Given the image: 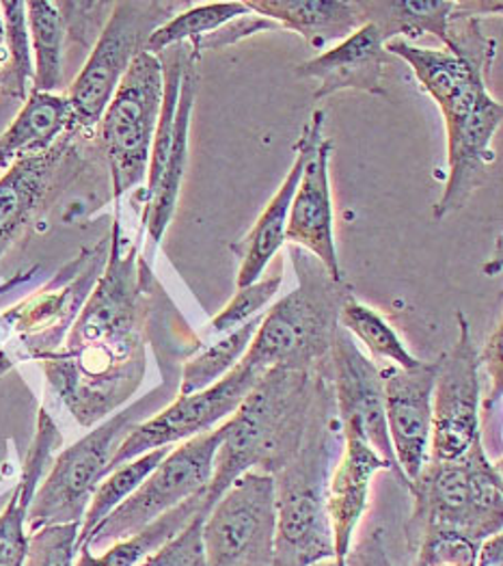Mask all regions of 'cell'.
Masks as SVG:
<instances>
[{
    "label": "cell",
    "instance_id": "obj_1",
    "mask_svg": "<svg viewBox=\"0 0 503 566\" xmlns=\"http://www.w3.org/2000/svg\"><path fill=\"white\" fill-rule=\"evenodd\" d=\"M158 283L138 242H126L119 214L108 258L59 350L44 357L48 385L70 416L92 428L137 394L145 373V331Z\"/></svg>",
    "mask_w": 503,
    "mask_h": 566
},
{
    "label": "cell",
    "instance_id": "obj_2",
    "mask_svg": "<svg viewBox=\"0 0 503 566\" xmlns=\"http://www.w3.org/2000/svg\"><path fill=\"white\" fill-rule=\"evenodd\" d=\"M385 50L411 65L446 119L448 185L434 206V219L441 221L467 206L495 160L491 143L502 126L503 108L486 90L495 40L482 33V18L454 11L443 50L405 40H391Z\"/></svg>",
    "mask_w": 503,
    "mask_h": 566
},
{
    "label": "cell",
    "instance_id": "obj_3",
    "mask_svg": "<svg viewBox=\"0 0 503 566\" xmlns=\"http://www.w3.org/2000/svg\"><path fill=\"white\" fill-rule=\"evenodd\" d=\"M324 368L326 361L314 370H269L226 420L203 497L206 515L242 473L275 475L294 457L307 432Z\"/></svg>",
    "mask_w": 503,
    "mask_h": 566
},
{
    "label": "cell",
    "instance_id": "obj_4",
    "mask_svg": "<svg viewBox=\"0 0 503 566\" xmlns=\"http://www.w3.org/2000/svg\"><path fill=\"white\" fill-rule=\"evenodd\" d=\"M342 428L328 380L322 373L307 432L294 457L275 478V563L273 566H314L335 558L328 520V478L335 468Z\"/></svg>",
    "mask_w": 503,
    "mask_h": 566
},
{
    "label": "cell",
    "instance_id": "obj_5",
    "mask_svg": "<svg viewBox=\"0 0 503 566\" xmlns=\"http://www.w3.org/2000/svg\"><path fill=\"white\" fill-rule=\"evenodd\" d=\"M298 287L266 310L242 361L262 375L269 370H314L328 359L339 329V312L353 296L346 282L333 280L305 249L290 244Z\"/></svg>",
    "mask_w": 503,
    "mask_h": 566
},
{
    "label": "cell",
    "instance_id": "obj_6",
    "mask_svg": "<svg viewBox=\"0 0 503 566\" xmlns=\"http://www.w3.org/2000/svg\"><path fill=\"white\" fill-rule=\"evenodd\" d=\"M412 549L428 532H457L475 543L502 534V463H493L478 439L457 461H428L409 484Z\"/></svg>",
    "mask_w": 503,
    "mask_h": 566
},
{
    "label": "cell",
    "instance_id": "obj_7",
    "mask_svg": "<svg viewBox=\"0 0 503 566\" xmlns=\"http://www.w3.org/2000/svg\"><path fill=\"white\" fill-rule=\"evenodd\" d=\"M178 385L180 375L167 378L137 402L99 422L81 441L65 448L52 461L50 472L35 491L27 521L29 534L50 525L81 523L95 489L111 473V461L119 446L138 424L163 411L178 396Z\"/></svg>",
    "mask_w": 503,
    "mask_h": 566
},
{
    "label": "cell",
    "instance_id": "obj_8",
    "mask_svg": "<svg viewBox=\"0 0 503 566\" xmlns=\"http://www.w3.org/2000/svg\"><path fill=\"white\" fill-rule=\"evenodd\" d=\"M108 258V238L65 264L38 294L0 314V377L61 348Z\"/></svg>",
    "mask_w": 503,
    "mask_h": 566
},
{
    "label": "cell",
    "instance_id": "obj_9",
    "mask_svg": "<svg viewBox=\"0 0 503 566\" xmlns=\"http://www.w3.org/2000/svg\"><path fill=\"white\" fill-rule=\"evenodd\" d=\"M186 7L184 2H115L85 65L65 94L72 106L74 135L90 137L97 130L111 97L135 56L145 50L156 29Z\"/></svg>",
    "mask_w": 503,
    "mask_h": 566
},
{
    "label": "cell",
    "instance_id": "obj_10",
    "mask_svg": "<svg viewBox=\"0 0 503 566\" xmlns=\"http://www.w3.org/2000/svg\"><path fill=\"white\" fill-rule=\"evenodd\" d=\"M163 94V61L160 56L143 50L130 63L97 124V137L111 169L113 197L117 206L126 192L147 180Z\"/></svg>",
    "mask_w": 503,
    "mask_h": 566
},
{
    "label": "cell",
    "instance_id": "obj_11",
    "mask_svg": "<svg viewBox=\"0 0 503 566\" xmlns=\"http://www.w3.org/2000/svg\"><path fill=\"white\" fill-rule=\"evenodd\" d=\"M223 434L226 422L174 448L163 463L143 480L137 491L93 530L81 549L93 552L97 547H111L180 506L184 500L206 491L212 480L214 457Z\"/></svg>",
    "mask_w": 503,
    "mask_h": 566
},
{
    "label": "cell",
    "instance_id": "obj_12",
    "mask_svg": "<svg viewBox=\"0 0 503 566\" xmlns=\"http://www.w3.org/2000/svg\"><path fill=\"white\" fill-rule=\"evenodd\" d=\"M275 478L242 473L203 520L208 566H273L275 563Z\"/></svg>",
    "mask_w": 503,
    "mask_h": 566
},
{
    "label": "cell",
    "instance_id": "obj_13",
    "mask_svg": "<svg viewBox=\"0 0 503 566\" xmlns=\"http://www.w3.org/2000/svg\"><path fill=\"white\" fill-rule=\"evenodd\" d=\"M457 323V344L437 361L428 461H457L482 439L480 350L462 312Z\"/></svg>",
    "mask_w": 503,
    "mask_h": 566
},
{
    "label": "cell",
    "instance_id": "obj_14",
    "mask_svg": "<svg viewBox=\"0 0 503 566\" xmlns=\"http://www.w3.org/2000/svg\"><path fill=\"white\" fill-rule=\"evenodd\" d=\"M262 377L264 375L260 370L240 361L228 377L221 378L212 387L197 394L176 396L163 411L138 424L126 437L111 461V472L145 452L171 448L223 424V420L235 413Z\"/></svg>",
    "mask_w": 503,
    "mask_h": 566
},
{
    "label": "cell",
    "instance_id": "obj_15",
    "mask_svg": "<svg viewBox=\"0 0 503 566\" xmlns=\"http://www.w3.org/2000/svg\"><path fill=\"white\" fill-rule=\"evenodd\" d=\"M328 380L333 389L335 411L339 422H359L367 443L389 465L400 484L409 489V480L398 468L389 430L385 420V389L380 370L367 359L355 337L346 329H337L328 353Z\"/></svg>",
    "mask_w": 503,
    "mask_h": 566
},
{
    "label": "cell",
    "instance_id": "obj_16",
    "mask_svg": "<svg viewBox=\"0 0 503 566\" xmlns=\"http://www.w3.org/2000/svg\"><path fill=\"white\" fill-rule=\"evenodd\" d=\"M385 389V420L398 468L411 484L430 457L432 389L437 361L415 368L389 366L380 370Z\"/></svg>",
    "mask_w": 503,
    "mask_h": 566
},
{
    "label": "cell",
    "instance_id": "obj_17",
    "mask_svg": "<svg viewBox=\"0 0 503 566\" xmlns=\"http://www.w3.org/2000/svg\"><path fill=\"white\" fill-rule=\"evenodd\" d=\"M342 452L328 478V520L333 530L335 560L344 563L353 552V536L364 517L369 500V484L378 472H389V465L367 443L359 422H339Z\"/></svg>",
    "mask_w": 503,
    "mask_h": 566
},
{
    "label": "cell",
    "instance_id": "obj_18",
    "mask_svg": "<svg viewBox=\"0 0 503 566\" xmlns=\"http://www.w3.org/2000/svg\"><path fill=\"white\" fill-rule=\"evenodd\" d=\"M331 154L333 142L322 139L321 147L307 163L298 190L292 199L285 242L310 251L333 280L344 282L335 244V214L328 182Z\"/></svg>",
    "mask_w": 503,
    "mask_h": 566
},
{
    "label": "cell",
    "instance_id": "obj_19",
    "mask_svg": "<svg viewBox=\"0 0 503 566\" xmlns=\"http://www.w3.org/2000/svg\"><path fill=\"white\" fill-rule=\"evenodd\" d=\"M387 50L374 24H364L350 38L324 50L318 56L298 63L294 74L298 78L318 81L316 99L342 92H364L385 97Z\"/></svg>",
    "mask_w": 503,
    "mask_h": 566
},
{
    "label": "cell",
    "instance_id": "obj_20",
    "mask_svg": "<svg viewBox=\"0 0 503 566\" xmlns=\"http://www.w3.org/2000/svg\"><path fill=\"white\" fill-rule=\"evenodd\" d=\"M322 128H324V113L316 111L312 115L310 124L305 126L301 139L296 143V156H294V163H292L287 176L283 178L281 187L276 189L273 199L269 201V206L264 208V212L260 214L255 226L251 228V232L242 240V264H240V271L235 277L238 287H247V285L262 280V275L269 269L271 260L275 258L276 251L283 247L290 206L298 190L307 163L312 160V156L316 154V149L321 147L322 139H324Z\"/></svg>",
    "mask_w": 503,
    "mask_h": 566
},
{
    "label": "cell",
    "instance_id": "obj_21",
    "mask_svg": "<svg viewBox=\"0 0 503 566\" xmlns=\"http://www.w3.org/2000/svg\"><path fill=\"white\" fill-rule=\"evenodd\" d=\"M63 446V434L46 409H40L38 430L29 448L22 475L0 511V566H24L31 534L27 530L29 509L40 482L54 461V452Z\"/></svg>",
    "mask_w": 503,
    "mask_h": 566
},
{
    "label": "cell",
    "instance_id": "obj_22",
    "mask_svg": "<svg viewBox=\"0 0 503 566\" xmlns=\"http://www.w3.org/2000/svg\"><path fill=\"white\" fill-rule=\"evenodd\" d=\"M74 133H67L52 149L13 163L0 178V260L13 240L31 223L42 206L61 163L72 149Z\"/></svg>",
    "mask_w": 503,
    "mask_h": 566
},
{
    "label": "cell",
    "instance_id": "obj_23",
    "mask_svg": "<svg viewBox=\"0 0 503 566\" xmlns=\"http://www.w3.org/2000/svg\"><path fill=\"white\" fill-rule=\"evenodd\" d=\"M197 90H199L197 59H190L184 70L171 147H169V154H167L156 190L145 199L143 228L147 230L151 244H160V240L165 237V232L174 219L176 206H178L184 174H186V165H188V135H190V119H192Z\"/></svg>",
    "mask_w": 503,
    "mask_h": 566
},
{
    "label": "cell",
    "instance_id": "obj_24",
    "mask_svg": "<svg viewBox=\"0 0 503 566\" xmlns=\"http://www.w3.org/2000/svg\"><path fill=\"white\" fill-rule=\"evenodd\" d=\"M253 13L298 33L314 50L344 42L364 27L355 2L346 0H251Z\"/></svg>",
    "mask_w": 503,
    "mask_h": 566
},
{
    "label": "cell",
    "instance_id": "obj_25",
    "mask_svg": "<svg viewBox=\"0 0 503 566\" xmlns=\"http://www.w3.org/2000/svg\"><path fill=\"white\" fill-rule=\"evenodd\" d=\"M72 133V106L65 94L31 92L11 126L0 135V169L40 156Z\"/></svg>",
    "mask_w": 503,
    "mask_h": 566
},
{
    "label": "cell",
    "instance_id": "obj_26",
    "mask_svg": "<svg viewBox=\"0 0 503 566\" xmlns=\"http://www.w3.org/2000/svg\"><path fill=\"white\" fill-rule=\"evenodd\" d=\"M364 24H374L383 42L434 35L443 46L454 0H355Z\"/></svg>",
    "mask_w": 503,
    "mask_h": 566
},
{
    "label": "cell",
    "instance_id": "obj_27",
    "mask_svg": "<svg viewBox=\"0 0 503 566\" xmlns=\"http://www.w3.org/2000/svg\"><path fill=\"white\" fill-rule=\"evenodd\" d=\"M203 497L206 491L184 500L180 506L171 509L163 517L151 521L137 534L113 543L104 549V554H93L92 549H81L74 566H138L145 558H149L154 552H158L165 543H169L176 534H180L184 527L195 520L197 515H206L203 511Z\"/></svg>",
    "mask_w": 503,
    "mask_h": 566
},
{
    "label": "cell",
    "instance_id": "obj_28",
    "mask_svg": "<svg viewBox=\"0 0 503 566\" xmlns=\"http://www.w3.org/2000/svg\"><path fill=\"white\" fill-rule=\"evenodd\" d=\"M264 314L249 321L247 325H242L238 329L229 331L226 335L199 342L195 346V350L182 361L178 396L203 391V389L212 387L214 382H219L221 378L228 377L229 373L247 355Z\"/></svg>",
    "mask_w": 503,
    "mask_h": 566
},
{
    "label": "cell",
    "instance_id": "obj_29",
    "mask_svg": "<svg viewBox=\"0 0 503 566\" xmlns=\"http://www.w3.org/2000/svg\"><path fill=\"white\" fill-rule=\"evenodd\" d=\"M27 24L31 38L33 90L59 94L65 85V42L67 31L56 2H27Z\"/></svg>",
    "mask_w": 503,
    "mask_h": 566
},
{
    "label": "cell",
    "instance_id": "obj_30",
    "mask_svg": "<svg viewBox=\"0 0 503 566\" xmlns=\"http://www.w3.org/2000/svg\"><path fill=\"white\" fill-rule=\"evenodd\" d=\"M174 448H156L151 452H145L137 459L128 461L126 465L113 470L108 473L99 486L93 493L92 502L87 506V513L81 521V532H78V541H76V549H81L87 538L92 536L93 530L106 520L119 504H124L138 486L143 484V480L154 472L163 459L171 452Z\"/></svg>",
    "mask_w": 503,
    "mask_h": 566
},
{
    "label": "cell",
    "instance_id": "obj_31",
    "mask_svg": "<svg viewBox=\"0 0 503 566\" xmlns=\"http://www.w3.org/2000/svg\"><path fill=\"white\" fill-rule=\"evenodd\" d=\"M251 13V9L244 2H201V4H188L178 15H174L169 22H165L160 29L151 33L147 40L145 52L160 54L167 48L178 44H195L201 38L219 31L231 20L242 18Z\"/></svg>",
    "mask_w": 503,
    "mask_h": 566
},
{
    "label": "cell",
    "instance_id": "obj_32",
    "mask_svg": "<svg viewBox=\"0 0 503 566\" xmlns=\"http://www.w3.org/2000/svg\"><path fill=\"white\" fill-rule=\"evenodd\" d=\"M339 327L348 331L359 342H364L376 359L389 361L391 366L405 370L419 366V361L407 350V346L396 335V331L391 329V325L371 307L359 303L355 294L344 303L339 312Z\"/></svg>",
    "mask_w": 503,
    "mask_h": 566
},
{
    "label": "cell",
    "instance_id": "obj_33",
    "mask_svg": "<svg viewBox=\"0 0 503 566\" xmlns=\"http://www.w3.org/2000/svg\"><path fill=\"white\" fill-rule=\"evenodd\" d=\"M0 11L4 24V46L9 52L4 90L24 102L33 90V52L27 24V2H0Z\"/></svg>",
    "mask_w": 503,
    "mask_h": 566
},
{
    "label": "cell",
    "instance_id": "obj_34",
    "mask_svg": "<svg viewBox=\"0 0 503 566\" xmlns=\"http://www.w3.org/2000/svg\"><path fill=\"white\" fill-rule=\"evenodd\" d=\"M283 277L281 275H271L262 277L247 287H238L233 298L221 310V314L208 325L206 329V339L226 335L229 331L238 329L247 325L249 321L262 316L271 301L275 298L279 287H281Z\"/></svg>",
    "mask_w": 503,
    "mask_h": 566
},
{
    "label": "cell",
    "instance_id": "obj_35",
    "mask_svg": "<svg viewBox=\"0 0 503 566\" xmlns=\"http://www.w3.org/2000/svg\"><path fill=\"white\" fill-rule=\"evenodd\" d=\"M78 532L81 523H65L31 534L24 566H74L78 556Z\"/></svg>",
    "mask_w": 503,
    "mask_h": 566
},
{
    "label": "cell",
    "instance_id": "obj_36",
    "mask_svg": "<svg viewBox=\"0 0 503 566\" xmlns=\"http://www.w3.org/2000/svg\"><path fill=\"white\" fill-rule=\"evenodd\" d=\"M480 543L457 532H428L415 547L412 566H475Z\"/></svg>",
    "mask_w": 503,
    "mask_h": 566
},
{
    "label": "cell",
    "instance_id": "obj_37",
    "mask_svg": "<svg viewBox=\"0 0 503 566\" xmlns=\"http://www.w3.org/2000/svg\"><path fill=\"white\" fill-rule=\"evenodd\" d=\"M203 520V513L197 515L180 534H176L169 543H165L138 566H208L201 538Z\"/></svg>",
    "mask_w": 503,
    "mask_h": 566
},
{
    "label": "cell",
    "instance_id": "obj_38",
    "mask_svg": "<svg viewBox=\"0 0 503 566\" xmlns=\"http://www.w3.org/2000/svg\"><path fill=\"white\" fill-rule=\"evenodd\" d=\"M266 29H279V24L273 22V20H269V18H262V15L251 11V13L242 15V18L231 20L226 27H221L219 31L201 38L199 42L190 44V48L199 56L201 50H221V48L233 46L240 40H247V38H251V35H255L260 31H266Z\"/></svg>",
    "mask_w": 503,
    "mask_h": 566
},
{
    "label": "cell",
    "instance_id": "obj_39",
    "mask_svg": "<svg viewBox=\"0 0 503 566\" xmlns=\"http://www.w3.org/2000/svg\"><path fill=\"white\" fill-rule=\"evenodd\" d=\"M502 325H500V327L495 329V333L489 337V342H486L484 350L480 353V364H486V368H489V377H491V382H493V387H491V391H489L486 402L480 407V416H482V411H484V413H491V411H493V407H495V405H500V400H502Z\"/></svg>",
    "mask_w": 503,
    "mask_h": 566
},
{
    "label": "cell",
    "instance_id": "obj_40",
    "mask_svg": "<svg viewBox=\"0 0 503 566\" xmlns=\"http://www.w3.org/2000/svg\"><path fill=\"white\" fill-rule=\"evenodd\" d=\"M346 566H389L385 560V554L378 545V538H371L364 543L361 547H357L355 552H350L344 560Z\"/></svg>",
    "mask_w": 503,
    "mask_h": 566
},
{
    "label": "cell",
    "instance_id": "obj_41",
    "mask_svg": "<svg viewBox=\"0 0 503 566\" xmlns=\"http://www.w3.org/2000/svg\"><path fill=\"white\" fill-rule=\"evenodd\" d=\"M475 566H503V536L493 534L480 543Z\"/></svg>",
    "mask_w": 503,
    "mask_h": 566
},
{
    "label": "cell",
    "instance_id": "obj_42",
    "mask_svg": "<svg viewBox=\"0 0 503 566\" xmlns=\"http://www.w3.org/2000/svg\"><path fill=\"white\" fill-rule=\"evenodd\" d=\"M22 280H27V277L20 275V277H15V280H11V282L2 283V285H0V294H2V292H9L13 285H18Z\"/></svg>",
    "mask_w": 503,
    "mask_h": 566
},
{
    "label": "cell",
    "instance_id": "obj_43",
    "mask_svg": "<svg viewBox=\"0 0 503 566\" xmlns=\"http://www.w3.org/2000/svg\"><path fill=\"white\" fill-rule=\"evenodd\" d=\"M314 566H346V565H344V563H337V560H335V558H333V560H322V563H318V565H314Z\"/></svg>",
    "mask_w": 503,
    "mask_h": 566
},
{
    "label": "cell",
    "instance_id": "obj_44",
    "mask_svg": "<svg viewBox=\"0 0 503 566\" xmlns=\"http://www.w3.org/2000/svg\"><path fill=\"white\" fill-rule=\"evenodd\" d=\"M4 46V24H2V15H0V48Z\"/></svg>",
    "mask_w": 503,
    "mask_h": 566
}]
</instances>
